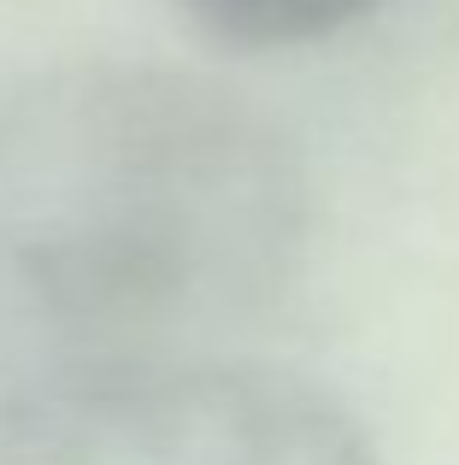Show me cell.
Wrapping results in <instances>:
<instances>
[{
	"label": "cell",
	"instance_id": "1",
	"mask_svg": "<svg viewBox=\"0 0 459 465\" xmlns=\"http://www.w3.org/2000/svg\"><path fill=\"white\" fill-rule=\"evenodd\" d=\"M307 242V165L253 101L165 65L0 89V395L207 353Z\"/></svg>",
	"mask_w": 459,
	"mask_h": 465
},
{
	"label": "cell",
	"instance_id": "2",
	"mask_svg": "<svg viewBox=\"0 0 459 465\" xmlns=\"http://www.w3.org/2000/svg\"><path fill=\"white\" fill-rule=\"evenodd\" d=\"M0 465H377V448L312 377L183 353L0 395Z\"/></svg>",
	"mask_w": 459,
	"mask_h": 465
},
{
	"label": "cell",
	"instance_id": "3",
	"mask_svg": "<svg viewBox=\"0 0 459 465\" xmlns=\"http://www.w3.org/2000/svg\"><path fill=\"white\" fill-rule=\"evenodd\" d=\"M177 6L224 47L277 54V47H307L371 18L383 0H177Z\"/></svg>",
	"mask_w": 459,
	"mask_h": 465
}]
</instances>
